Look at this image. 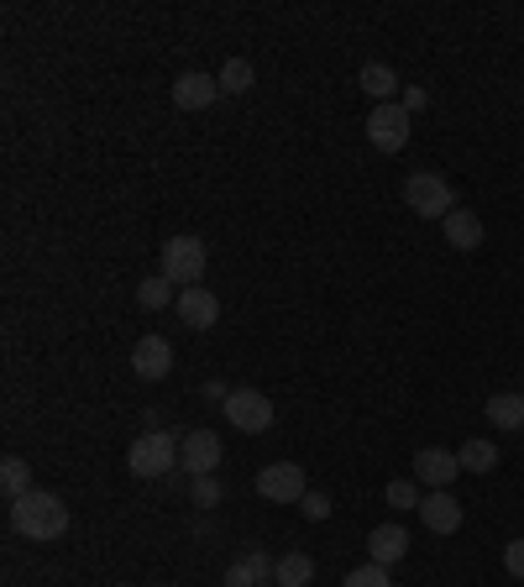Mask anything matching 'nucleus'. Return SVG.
Masks as SVG:
<instances>
[{"label": "nucleus", "mask_w": 524, "mask_h": 587, "mask_svg": "<svg viewBox=\"0 0 524 587\" xmlns=\"http://www.w3.org/2000/svg\"><path fill=\"white\" fill-rule=\"evenodd\" d=\"M11 530L22 541H64L69 535V504L48 488H32V494L11 498Z\"/></svg>", "instance_id": "nucleus-1"}, {"label": "nucleus", "mask_w": 524, "mask_h": 587, "mask_svg": "<svg viewBox=\"0 0 524 587\" xmlns=\"http://www.w3.org/2000/svg\"><path fill=\"white\" fill-rule=\"evenodd\" d=\"M179 441L184 436H173V430H143L132 447H126V467L132 477H168V472L179 467Z\"/></svg>", "instance_id": "nucleus-2"}, {"label": "nucleus", "mask_w": 524, "mask_h": 587, "mask_svg": "<svg viewBox=\"0 0 524 587\" xmlns=\"http://www.w3.org/2000/svg\"><path fill=\"white\" fill-rule=\"evenodd\" d=\"M205 262H210V252H205L200 236H168L163 252H158V273L173 289H194V283L205 279Z\"/></svg>", "instance_id": "nucleus-3"}, {"label": "nucleus", "mask_w": 524, "mask_h": 587, "mask_svg": "<svg viewBox=\"0 0 524 587\" xmlns=\"http://www.w3.org/2000/svg\"><path fill=\"white\" fill-rule=\"evenodd\" d=\"M405 205L420 215V221H446V215L456 211V194L441 173H409L405 179Z\"/></svg>", "instance_id": "nucleus-4"}, {"label": "nucleus", "mask_w": 524, "mask_h": 587, "mask_svg": "<svg viewBox=\"0 0 524 587\" xmlns=\"http://www.w3.org/2000/svg\"><path fill=\"white\" fill-rule=\"evenodd\" d=\"M367 142L378 147V153H405L409 147V111L399 105V100H388V105H373L367 111Z\"/></svg>", "instance_id": "nucleus-5"}, {"label": "nucleus", "mask_w": 524, "mask_h": 587, "mask_svg": "<svg viewBox=\"0 0 524 587\" xmlns=\"http://www.w3.org/2000/svg\"><path fill=\"white\" fill-rule=\"evenodd\" d=\"M305 494H310V477L299 462H267L258 472V498H267V504H299Z\"/></svg>", "instance_id": "nucleus-6"}, {"label": "nucleus", "mask_w": 524, "mask_h": 587, "mask_svg": "<svg viewBox=\"0 0 524 587\" xmlns=\"http://www.w3.org/2000/svg\"><path fill=\"white\" fill-rule=\"evenodd\" d=\"M220 409H226V420L237 425L241 436H262L273 425V399L258 394V388H231V399L220 404Z\"/></svg>", "instance_id": "nucleus-7"}, {"label": "nucleus", "mask_w": 524, "mask_h": 587, "mask_svg": "<svg viewBox=\"0 0 524 587\" xmlns=\"http://www.w3.org/2000/svg\"><path fill=\"white\" fill-rule=\"evenodd\" d=\"M179 467L190 472V477L215 472L220 467V436H215V430H184V441H179Z\"/></svg>", "instance_id": "nucleus-8"}, {"label": "nucleus", "mask_w": 524, "mask_h": 587, "mask_svg": "<svg viewBox=\"0 0 524 587\" xmlns=\"http://www.w3.org/2000/svg\"><path fill=\"white\" fill-rule=\"evenodd\" d=\"M456 472H462V462H456V451H446V447H425V451H414V483H425L430 494H435V488H452V483H456Z\"/></svg>", "instance_id": "nucleus-9"}, {"label": "nucleus", "mask_w": 524, "mask_h": 587, "mask_svg": "<svg viewBox=\"0 0 524 587\" xmlns=\"http://www.w3.org/2000/svg\"><path fill=\"white\" fill-rule=\"evenodd\" d=\"M215 100H220V79H215V74L190 69L173 79V105H179V111H210Z\"/></svg>", "instance_id": "nucleus-10"}, {"label": "nucleus", "mask_w": 524, "mask_h": 587, "mask_svg": "<svg viewBox=\"0 0 524 587\" xmlns=\"http://www.w3.org/2000/svg\"><path fill=\"white\" fill-rule=\"evenodd\" d=\"M173 309H179V320H184L190 330H210L215 320H220V300H215L205 283H194V289H179Z\"/></svg>", "instance_id": "nucleus-11"}, {"label": "nucleus", "mask_w": 524, "mask_h": 587, "mask_svg": "<svg viewBox=\"0 0 524 587\" xmlns=\"http://www.w3.org/2000/svg\"><path fill=\"white\" fill-rule=\"evenodd\" d=\"M420 519H425L430 535H456L467 515H462V504H456L452 488H435L430 498H420Z\"/></svg>", "instance_id": "nucleus-12"}, {"label": "nucleus", "mask_w": 524, "mask_h": 587, "mask_svg": "<svg viewBox=\"0 0 524 587\" xmlns=\"http://www.w3.org/2000/svg\"><path fill=\"white\" fill-rule=\"evenodd\" d=\"M132 373L143 377V383L168 377V373H173V347H168L163 336H143V341L132 347Z\"/></svg>", "instance_id": "nucleus-13"}, {"label": "nucleus", "mask_w": 524, "mask_h": 587, "mask_svg": "<svg viewBox=\"0 0 524 587\" xmlns=\"http://www.w3.org/2000/svg\"><path fill=\"white\" fill-rule=\"evenodd\" d=\"M273 556H267V551H258V545H252V551H247V556H237V562L226 566V587H262V583H273Z\"/></svg>", "instance_id": "nucleus-14"}, {"label": "nucleus", "mask_w": 524, "mask_h": 587, "mask_svg": "<svg viewBox=\"0 0 524 587\" xmlns=\"http://www.w3.org/2000/svg\"><path fill=\"white\" fill-rule=\"evenodd\" d=\"M409 556V530L399 524H378V530H367V562L378 566H394Z\"/></svg>", "instance_id": "nucleus-15"}, {"label": "nucleus", "mask_w": 524, "mask_h": 587, "mask_svg": "<svg viewBox=\"0 0 524 587\" xmlns=\"http://www.w3.org/2000/svg\"><path fill=\"white\" fill-rule=\"evenodd\" d=\"M441 232L452 241V252H477V247H482V221H477L472 211H452L441 221Z\"/></svg>", "instance_id": "nucleus-16"}, {"label": "nucleus", "mask_w": 524, "mask_h": 587, "mask_svg": "<svg viewBox=\"0 0 524 587\" xmlns=\"http://www.w3.org/2000/svg\"><path fill=\"white\" fill-rule=\"evenodd\" d=\"M273 583L278 587H310L315 583V556H305V551H284L278 566H273Z\"/></svg>", "instance_id": "nucleus-17"}, {"label": "nucleus", "mask_w": 524, "mask_h": 587, "mask_svg": "<svg viewBox=\"0 0 524 587\" xmlns=\"http://www.w3.org/2000/svg\"><path fill=\"white\" fill-rule=\"evenodd\" d=\"M357 84H362V90H367V94H373L378 105H388L394 94H405V90H399V74L388 69V64H362Z\"/></svg>", "instance_id": "nucleus-18"}, {"label": "nucleus", "mask_w": 524, "mask_h": 587, "mask_svg": "<svg viewBox=\"0 0 524 587\" xmlns=\"http://www.w3.org/2000/svg\"><path fill=\"white\" fill-rule=\"evenodd\" d=\"M488 420H493V430H514V436H520L524 430V394H493V399H488Z\"/></svg>", "instance_id": "nucleus-19"}, {"label": "nucleus", "mask_w": 524, "mask_h": 587, "mask_svg": "<svg viewBox=\"0 0 524 587\" xmlns=\"http://www.w3.org/2000/svg\"><path fill=\"white\" fill-rule=\"evenodd\" d=\"M456 462H462V472H477V477H488V472L499 467V447H493V441H482V436H472L467 447L456 451Z\"/></svg>", "instance_id": "nucleus-20"}, {"label": "nucleus", "mask_w": 524, "mask_h": 587, "mask_svg": "<svg viewBox=\"0 0 524 587\" xmlns=\"http://www.w3.org/2000/svg\"><path fill=\"white\" fill-rule=\"evenodd\" d=\"M0 494L5 498L32 494V467H26V456H5V462H0Z\"/></svg>", "instance_id": "nucleus-21"}, {"label": "nucleus", "mask_w": 524, "mask_h": 587, "mask_svg": "<svg viewBox=\"0 0 524 587\" xmlns=\"http://www.w3.org/2000/svg\"><path fill=\"white\" fill-rule=\"evenodd\" d=\"M173 300H179V289H173L163 273H152V279L137 283V305L143 309H163V305H173Z\"/></svg>", "instance_id": "nucleus-22"}, {"label": "nucleus", "mask_w": 524, "mask_h": 587, "mask_svg": "<svg viewBox=\"0 0 524 587\" xmlns=\"http://www.w3.org/2000/svg\"><path fill=\"white\" fill-rule=\"evenodd\" d=\"M215 79H220V94H247L258 74H252V64H247V58H226V69L215 74Z\"/></svg>", "instance_id": "nucleus-23"}, {"label": "nucleus", "mask_w": 524, "mask_h": 587, "mask_svg": "<svg viewBox=\"0 0 524 587\" xmlns=\"http://www.w3.org/2000/svg\"><path fill=\"white\" fill-rule=\"evenodd\" d=\"M383 504H388V509H420V483H414V477H394V483L383 488Z\"/></svg>", "instance_id": "nucleus-24"}, {"label": "nucleus", "mask_w": 524, "mask_h": 587, "mask_svg": "<svg viewBox=\"0 0 524 587\" xmlns=\"http://www.w3.org/2000/svg\"><path fill=\"white\" fill-rule=\"evenodd\" d=\"M341 587H394V577H388V566L362 562V566H352V572H346V583H341Z\"/></svg>", "instance_id": "nucleus-25"}, {"label": "nucleus", "mask_w": 524, "mask_h": 587, "mask_svg": "<svg viewBox=\"0 0 524 587\" xmlns=\"http://www.w3.org/2000/svg\"><path fill=\"white\" fill-rule=\"evenodd\" d=\"M190 498L200 504V509H215V504H220V483H215V472H205V477H190Z\"/></svg>", "instance_id": "nucleus-26"}, {"label": "nucleus", "mask_w": 524, "mask_h": 587, "mask_svg": "<svg viewBox=\"0 0 524 587\" xmlns=\"http://www.w3.org/2000/svg\"><path fill=\"white\" fill-rule=\"evenodd\" d=\"M299 509H305V519H315V524H320V519H331V494H320V488H310V494L299 498Z\"/></svg>", "instance_id": "nucleus-27"}, {"label": "nucleus", "mask_w": 524, "mask_h": 587, "mask_svg": "<svg viewBox=\"0 0 524 587\" xmlns=\"http://www.w3.org/2000/svg\"><path fill=\"white\" fill-rule=\"evenodd\" d=\"M503 572H509L514 583H524V535H520V541L503 545Z\"/></svg>", "instance_id": "nucleus-28"}, {"label": "nucleus", "mask_w": 524, "mask_h": 587, "mask_svg": "<svg viewBox=\"0 0 524 587\" xmlns=\"http://www.w3.org/2000/svg\"><path fill=\"white\" fill-rule=\"evenodd\" d=\"M399 105H405L409 116H414V111H425V105H430V94L420 90V84H405V94H399Z\"/></svg>", "instance_id": "nucleus-29"}, {"label": "nucleus", "mask_w": 524, "mask_h": 587, "mask_svg": "<svg viewBox=\"0 0 524 587\" xmlns=\"http://www.w3.org/2000/svg\"><path fill=\"white\" fill-rule=\"evenodd\" d=\"M200 394H205V399H210V404H226V399H231V388H226V383H220V377H210V383H205V388H200Z\"/></svg>", "instance_id": "nucleus-30"}, {"label": "nucleus", "mask_w": 524, "mask_h": 587, "mask_svg": "<svg viewBox=\"0 0 524 587\" xmlns=\"http://www.w3.org/2000/svg\"><path fill=\"white\" fill-rule=\"evenodd\" d=\"M262 587H278V583H262Z\"/></svg>", "instance_id": "nucleus-31"}, {"label": "nucleus", "mask_w": 524, "mask_h": 587, "mask_svg": "<svg viewBox=\"0 0 524 587\" xmlns=\"http://www.w3.org/2000/svg\"><path fill=\"white\" fill-rule=\"evenodd\" d=\"M520 394H524V383H520Z\"/></svg>", "instance_id": "nucleus-32"}, {"label": "nucleus", "mask_w": 524, "mask_h": 587, "mask_svg": "<svg viewBox=\"0 0 524 587\" xmlns=\"http://www.w3.org/2000/svg\"><path fill=\"white\" fill-rule=\"evenodd\" d=\"M520 436H524V430H520Z\"/></svg>", "instance_id": "nucleus-33"}, {"label": "nucleus", "mask_w": 524, "mask_h": 587, "mask_svg": "<svg viewBox=\"0 0 524 587\" xmlns=\"http://www.w3.org/2000/svg\"><path fill=\"white\" fill-rule=\"evenodd\" d=\"M116 587H121V583H116Z\"/></svg>", "instance_id": "nucleus-34"}]
</instances>
